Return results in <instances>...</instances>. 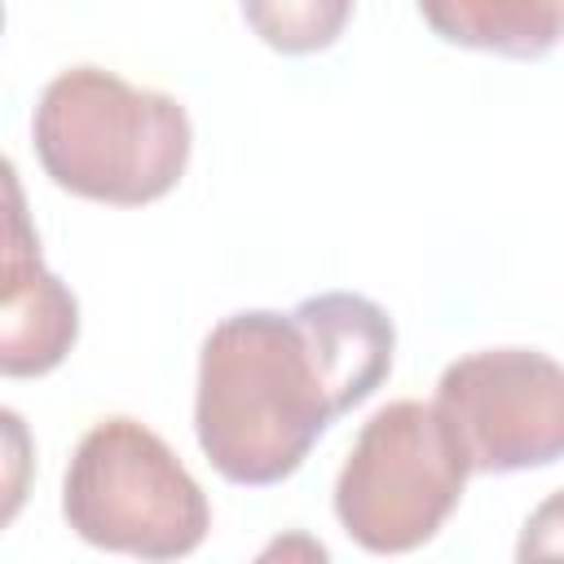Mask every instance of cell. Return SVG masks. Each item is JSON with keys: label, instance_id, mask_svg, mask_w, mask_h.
I'll list each match as a JSON object with an SVG mask.
<instances>
[{"label": "cell", "instance_id": "5", "mask_svg": "<svg viewBox=\"0 0 564 564\" xmlns=\"http://www.w3.org/2000/svg\"><path fill=\"white\" fill-rule=\"evenodd\" d=\"M436 405L476 476L564 458V366L538 348H480L449 361L436 379Z\"/></svg>", "mask_w": 564, "mask_h": 564}, {"label": "cell", "instance_id": "7", "mask_svg": "<svg viewBox=\"0 0 564 564\" xmlns=\"http://www.w3.org/2000/svg\"><path fill=\"white\" fill-rule=\"evenodd\" d=\"M432 35L458 48L538 62L555 48L564 13L560 0H414Z\"/></svg>", "mask_w": 564, "mask_h": 564}, {"label": "cell", "instance_id": "8", "mask_svg": "<svg viewBox=\"0 0 564 564\" xmlns=\"http://www.w3.org/2000/svg\"><path fill=\"white\" fill-rule=\"evenodd\" d=\"M238 4H242L247 26L273 53L308 57V53L330 48L344 35L357 0H238Z\"/></svg>", "mask_w": 564, "mask_h": 564}, {"label": "cell", "instance_id": "1", "mask_svg": "<svg viewBox=\"0 0 564 564\" xmlns=\"http://www.w3.org/2000/svg\"><path fill=\"white\" fill-rule=\"evenodd\" d=\"M392 352V317L357 291H322L291 313H229L198 352V449L229 485H278L388 379Z\"/></svg>", "mask_w": 564, "mask_h": 564}, {"label": "cell", "instance_id": "4", "mask_svg": "<svg viewBox=\"0 0 564 564\" xmlns=\"http://www.w3.org/2000/svg\"><path fill=\"white\" fill-rule=\"evenodd\" d=\"M467 449L436 401L375 410L335 480V516L370 555H405L441 533L467 489Z\"/></svg>", "mask_w": 564, "mask_h": 564}, {"label": "cell", "instance_id": "10", "mask_svg": "<svg viewBox=\"0 0 564 564\" xmlns=\"http://www.w3.org/2000/svg\"><path fill=\"white\" fill-rule=\"evenodd\" d=\"M560 13H564V0H560Z\"/></svg>", "mask_w": 564, "mask_h": 564}, {"label": "cell", "instance_id": "9", "mask_svg": "<svg viewBox=\"0 0 564 564\" xmlns=\"http://www.w3.org/2000/svg\"><path fill=\"white\" fill-rule=\"evenodd\" d=\"M516 560H524V564L529 560H564V489L546 494L529 511L520 542H516Z\"/></svg>", "mask_w": 564, "mask_h": 564}, {"label": "cell", "instance_id": "2", "mask_svg": "<svg viewBox=\"0 0 564 564\" xmlns=\"http://www.w3.org/2000/svg\"><path fill=\"white\" fill-rule=\"evenodd\" d=\"M44 176L88 203L141 207L185 176L194 128L176 97L137 88L106 66L53 75L31 115Z\"/></svg>", "mask_w": 564, "mask_h": 564}, {"label": "cell", "instance_id": "6", "mask_svg": "<svg viewBox=\"0 0 564 564\" xmlns=\"http://www.w3.org/2000/svg\"><path fill=\"white\" fill-rule=\"evenodd\" d=\"M9 242L0 286V370L9 379H35L66 361L79 339V304L70 286L44 269L40 238L26 225L18 181L9 172Z\"/></svg>", "mask_w": 564, "mask_h": 564}, {"label": "cell", "instance_id": "3", "mask_svg": "<svg viewBox=\"0 0 564 564\" xmlns=\"http://www.w3.org/2000/svg\"><path fill=\"white\" fill-rule=\"evenodd\" d=\"M66 524L101 551L181 560L203 546L212 502L172 445L128 414L93 423L62 476Z\"/></svg>", "mask_w": 564, "mask_h": 564}]
</instances>
